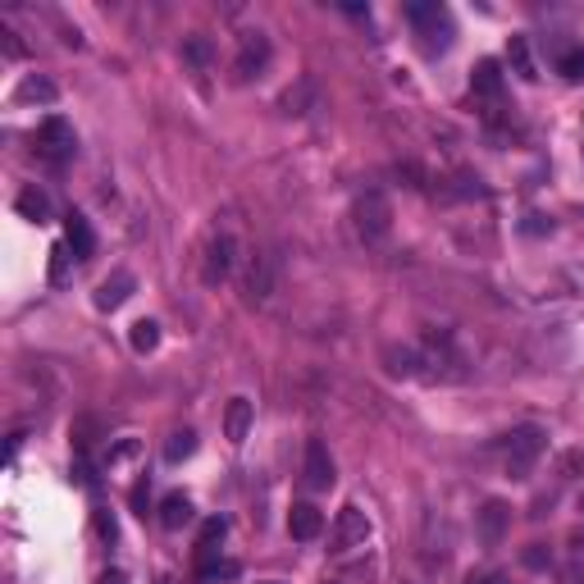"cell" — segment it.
<instances>
[{
	"label": "cell",
	"mask_w": 584,
	"mask_h": 584,
	"mask_svg": "<svg viewBox=\"0 0 584 584\" xmlns=\"http://www.w3.org/2000/svg\"><path fill=\"white\" fill-rule=\"evenodd\" d=\"M407 23L416 32L420 55H443L452 47V14L443 6H407Z\"/></svg>",
	"instance_id": "obj_1"
},
{
	"label": "cell",
	"mask_w": 584,
	"mask_h": 584,
	"mask_svg": "<svg viewBox=\"0 0 584 584\" xmlns=\"http://www.w3.org/2000/svg\"><path fill=\"white\" fill-rule=\"evenodd\" d=\"M543 448H549V434H543L539 424H521V430H512L508 439H502V465H508V475L530 480Z\"/></svg>",
	"instance_id": "obj_2"
},
{
	"label": "cell",
	"mask_w": 584,
	"mask_h": 584,
	"mask_svg": "<svg viewBox=\"0 0 584 584\" xmlns=\"http://www.w3.org/2000/svg\"><path fill=\"white\" fill-rule=\"evenodd\" d=\"M352 224H357V238L361 243H383L388 228H393V206H388V197L379 187H366L357 206H352Z\"/></svg>",
	"instance_id": "obj_3"
},
{
	"label": "cell",
	"mask_w": 584,
	"mask_h": 584,
	"mask_svg": "<svg viewBox=\"0 0 584 584\" xmlns=\"http://www.w3.org/2000/svg\"><path fill=\"white\" fill-rule=\"evenodd\" d=\"M275 284H279V252H252L247 256V275H243V297L247 306H265L269 297H275Z\"/></svg>",
	"instance_id": "obj_4"
},
{
	"label": "cell",
	"mask_w": 584,
	"mask_h": 584,
	"mask_svg": "<svg viewBox=\"0 0 584 584\" xmlns=\"http://www.w3.org/2000/svg\"><path fill=\"white\" fill-rule=\"evenodd\" d=\"M73 151H78V137H73V124L60 120V114H51V120H42V129H37V155H42L47 165L64 170L73 161Z\"/></svg>",
	"instance_id": "obj_5"
},
{
	"label": "cell",
	"mask_w": 584,
	"mask_h": 584,
	"mask_svg": "<svg viewBox=\"0 0 584 584\" xmlns=\"http://www.w3.org/2000/svg\"><path fill=\"white\" fill-rule=\"evenodd\" d=\"M366 543H370V516L357 508V502H347V508L334 516L329 549L334 553H352V549H366Z\"/></svg>",
	"instance_id": "obj_6"
},
{
	"label": "cell",
	"mask_w": 584,
	"mask_h": 584,
	"mask_svg": "<svg viewBox=\"0 0 584 584\" xmlns=\"http://www.w3.org/2000/svg\"><path fill=\"white\" fill-rule=\"evenodd\" d=\"M265 64H269V37L260 28H247L238 37V55H233V78H238V83H252L256 73H265Z\"/></svg>",
	"instance_id": "obj_7"
},
{
	"label": "cell",
	"mask_w": 584,
	"mask_h": 584,
	"mask_svg": "<svg viewBox=\"0 0 584 584\" xmlns=\"http://www.w3.org/2000/svg\"><path fill=\"white\" fill-rule=\"evenodd\" d=\"M233 265H238V243H233V233H215V238L206 243V260H202V279L206 288H219Z\"/></svg>",
	"instance_id": "obj_8"
},
{
	"label": "cell",
	"mask_w": 584,
	"mask_h": 584,
	"mask_svg": "<svg viewBox=\"0 0 584 584\" xmlns=\"http://www.w3.org/2000/svg\"><path fill=\"white\" fill-rule=\"evenodd\" d=\"M301 475H306V489H334V457L320 439L306 443V457H301Z\"/></svg>",
	"instance_id": "obj_9"
},
{
	"label": "cell",
	"mask_w": 584,
	"mask_h": 584,
	"mask_svg": "<svg viewBox=\"0 0 584 584\" xmlns=\"http://www.w3.org/2000/svg\"><path fill=\"white\" fill-rule=\"evenodd\" d=\"M64 243H69V252H73L78 260H88V256L96 252V233H92L88 215H78V211L64 215Z\"/></svg>",
	"instance_id": "obj_10"
},
{
	"label": "cell",
	"mask_w": 584,
	"mask_h": 584,
	"mask_svg": "<svg viewBox=\"0 0 584 584\" xmlns=\"http://www.w3.org/2000/svg\"><path fill=\"white\" fill-rule=\"evenodd\" d=\"M133 293H137V279L129 275V269H114V275L96 288V306H101V310H120Z\"/></svg>",
	"instance_id": "obj_11"
},
{
	"label": "cell",
	"mask_w": 584,
	"mask_h": 584,
	"mask_svg": "<svg viewBox=\"0 0 584 584\" xmlns=\"http://www.w3.org/2000/svg\"><path fill=\"white\" fill-rule=\"evenodd\" d=\"M320 530H325L320 508H310V502H293V512H288V534L301 539V543H310V539H320Z\"/></svg>",
	"instance_id": "obj_12"
},
{
	"label": "cell",
	"mask_w": 584,
	"mask_h": 584,
	"mask_svg": "<svg viewBox=\"0 0 584 584\" xmlns=\"http://www.w3.org/2000/svg\"><path fill=\"white\" fill-rule=\"evenodd\" d=\"M471 92L489 105H502V73H498V60H480L475 73H471Z\"/></svg>",
	"instance_id": "obj_13"
},
{
	"label": "cell",
	"mask_w": 584,
	"mask_h": 584,
	"mask_svg": "<svg viewBox=\"0 0 584 584\" xmlns=\"http://www.w3.org/2000/svg\"><path fill=\"white\" fill-rule=\"evenodd\" d=\"M247 430H252V402L247 398H233L228 411H224V439L233 448H243L247 443Z\"/></svg>",
	"instance_id": "obj_14"
},
{
	"label": "cell",
	"mask_w": 584,
	"mask_h": 584,
	"mask_svg": "<svg viewBox=\"0 0 584 584\" xmlns=\"http://www.w3.org/2000/svg\"><path fill=\"white\" fill-rule=\"evenodd\" d=\"M14 206H19V215L32 219V224H47V219H51V197H47L42 187H23Z\"/></svg>",
	"instance_id": "obj_15"
},
{
	"label": "cell",
	"mask_w": 584,
	"mask_h": 584,
	"mask_svg": "<svg viewBox=\"0 0 584 584\" xmlns=\"http://www.w3.org/2000/svg\"><path fill=\"white\" fill-rule=\"evenodd\" d=\"M161 525H165V530H183V525H192V498L170 493V498L161 502Z\"/></svg>",
	"instance_id": "obj_16"
},
{
	"label": "cell",
	"mask_w": 584,
	"mask_h": 584,
	"mask_svg": "<svg viewBox=\"0 0 584 584\" xmlns=\"http://www.w3.org/2000/svg\"><path fill=\"white\" fill-rule=\"evenodd\" d=\"M211 37H202V32H192V37H183V60L187 64H197V69H211Z\"/></svg>",
	"instance_id": "obj_17"
},
{
	"label": "cell",
	"mask_w": 584,
	"mask_h": 584,
	"mask_svg": "<svg viewBox=\"0 0 584 584\" xmlns=\"http://www.w3.org/2000/svg\"><path fill=\"white\" fill-rule=\"evenodd\" d=\"M192 452H197V434L192 430H178V434H170V443H165V461H187Z\"/></svg>",
	"instance_id": "obj_18"
},
{
	"label": "cell",
	"mask_w": 584,
	"mask_h": 584,
	"mask_svg": "<svg viewBox=\"0 0 584 584\" xmlns=\"http://www.w3.org/2000/svg\"><path fill=\"white\" fill-rule=\"evenodd\" d=\"M129 338H133V352H155V342H161V325H155V320H137Z\"/></svg>",
	"instance_id": "obj_19"
},
{
	"label": "cell",
	"mask_w": 584,
	"mask_h": 584,
	"mask_svg": "<svg viewBox=\"0 0 584 584\" xmlns=\"http://www.w3.org/2000/svg\"><path fill=\"white\" fill-rule=\"evenodd\" d=\"M508 508H502V502H489L484 508V543H498L502 539V525H508Z\"/></svg>",
	"instance_id": "obj_20"
},
{
	"label": "cell",
	"mask_w": 584,
	"mask_h": 584,
	"mask_svg": "<svg viewBox=\"0 0 584 584\" xmlns=\"http://www.w3.org/2000/svg\"><path fill=\"white\" fill-rule=\"evenodd\" d=\"M19 101H55V83H47V78H23Z\"/></svg>",
	"instance_id": "obj_21"
},
{
	"label": "cell",
	"mask_w": 584,
	"mask_h": 584,
	"mask_svg": "<svg viewBox=\"0 0 584 584\" xmlns=\"http://www.w3.org/2000/svg\"><path fill=\"white\" fill-rule=\"evenodd\" d=\"M69 260H73L69 243H55V247H51V284H55V288L69 284Z\"/></svg>",
	"instance_id": "obj_22"
},
{
	"label": "cell",
	"mask_w": 584,
	"mask_h": 584,
	"mask_svg": "<svg viewBox=\"0 0 584 584\" xmlns=\"http://www.w3.org/2000/svg\"><path fill=\"white\" fill-rule=\"evenodd\" d=\"M512 60H516V73L525 78V83H534V64H530V47H525V37H512Z\"/></svg>",
	"instance_id": "obj_23"
},
{
	"label": "cell",
	"mask_w": 584,
	"mask_h": 584,
	"mask_svg": "<svg viewBox=\"0 0 584 584\" xmlns=\"http://www.w3.org/2000/svg\"><path fill=\"white\" fill-rule=\"evenodd\" d=\"M562 73H566V83H584V51H571L562 60Z\"/></svg>",
	"instance_id": "obj_24"
},
{
	"label": "cell",
	"mask_w": 584,
	"mask_h": 584,
	"mask_svg": "<svg viewBox=\"0 0 584 584\" xmlns=\"http://www.w3.org/2000/svg\"><path fill=\"white\" fill-rule=\"evenodd\" d=\"M471 584H512L508 575H480V580H471Z\"/></svg>",
	"instance_id": "obj_25"
},
{
	"label": "cell",
	"mask_w": 584,
	"mask_h": 584,
	"mask_svg": "<svg viewBox=\"0 0 584 584\" xmlns=\"http://www.w3.org/2000/svg\"><path fill=\"white\" fill-rule=\"evenodd\" d=\"M101 584H124V575H120V571H105V575H101Z\"/></svg>",
	"instance_id": "obj_26"
},
{
	"label": "cell",
	"mask_w": 584,
	"mask_h": 584,
	"mask_svg": "<svg viewBox=\"0 0 584 584\" xmlns=\"http://www.w3.org/2000/svg\"><path fill=\"white\" fill-rule=\"evenodd\" d=\"M580 512H584V498H580Z\"/></svg>",
	"instance_id": "obj_27"
}]
</instances>
